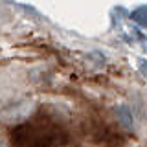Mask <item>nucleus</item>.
Listing matches in <instances>:
<instances>
[{"label":"nucleus","mask_w":147,"mask_h":147,"mask_svg":"<svg viewBox=\"0 0 147 147\" xmlns=\"http://www.w3.org/2000/svg\"><path fill=\"white\" fill-rule=\"evenodd\" d=\"M9 147H119L116 127L88 110L68 116L53 107H40L35 114L7 129Z\"/></svg>","instance_id":"nucleus-1"}]
</instances>
